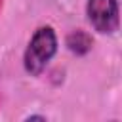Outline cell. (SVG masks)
I'll list each match as a JSON object with an SVG mask.
<instances>
[{"instance_id":"obj_1","label":"cell","mask_w":122,"mask_h":122,"mask_svg":"<svg viewBox=\"0 0 122 122\" xmlns=\"http://www.w3.org/2000/svg\"><path fill=\"white\" fill-rule=\"evenodd\" d=\"M57 51V38H55V32L50 29V27H40L30 42H29V48L25 51V69L29 74L36 76L40 74L46 65L50 63V59L55 55Z\"/></svg>"},{"instance_id":"obj_2","label":"cell","mask_w":122,"mask_h":122,"mask_svg":"<svg viewBox=\"0 0 122 122\" xmlns=\"http://www.w3.org/2000/svg\"><path fill=\"white\" fill-rule=\"evenodd\" d=\"M88 19L99 32H114L118 29V4L116 0H88Z\"/></svg>"},{"instance_id":"obj_3","label":"cell","mask_w":122,"mask_h":122,"mask_svg":"<svg viewBox=\"0 0 122 122\" xmlns=\"http://www.w3.org/2000/svg\"><path fill=\"white\" fill-rule=\"evenodd\" d=\"M67 46H69V50H71L72 53L82 55V53H86V51L92 48V38H90L84 30H74V32L69 34Z\"/></svg>"}]
</instances>
